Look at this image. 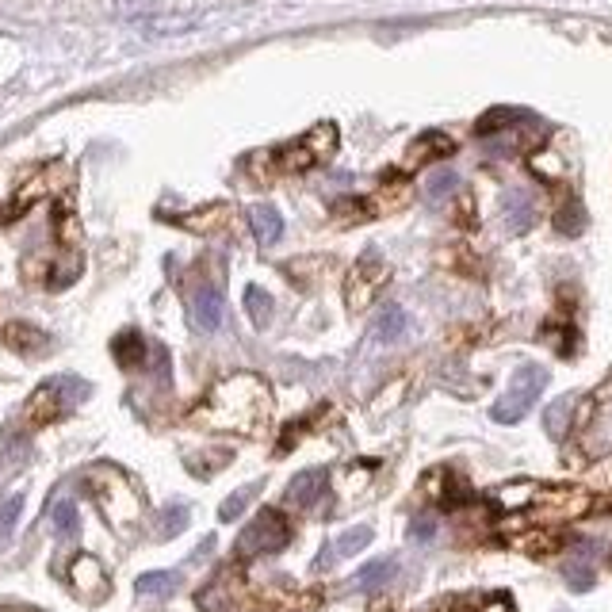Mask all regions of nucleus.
Returning <instances> with one entry per match:
<instances>
[{"label": "nucleus", "instance_id": "39448f33", "mask_svg": "<svg viewBox=\"0 0 612 612\" xmlns=\"http://www.w3.org/2000/svg\"><path fill=\"white\" fill-rule=\"evenodd\" d=\"M291 540V525L280 509H261L249 525L241 528L234 555L238 559H257V555H272V551H284Z\"/></svg>", "mask_w": 612, "mask_h": 612}, {"label": "nucleus", "instance_id": "f03ea898", "mask_svg": "<svg viewBox=\"0 0 612 612\" xmlns=\"http://www.w3.org/2000/svg\"><path fill=\"white\" fill-rule=\"evenodd\" d=\"M88 494L96 498L100 505V513L111 521V528H131L138 525V517H142V498H138V490L131 486V479L123 475V471H115V467H96V471H88Z\"/></svg>", "mask_w": 612, "mask_h": 612}, {"label": "nucleus", "instance_id": "2f4dec72", "mask_svg": "<svg viewBox=\"0 0 612 612\" xmlns=\"http://www.w3.org/2000/svg\"><path fill=\"white\" fill-rule=\"evenodd\" d=\"M54 528H58L62 536H77V528H81L77 505H73V502H58V505H54Z\"/></svg>", "mask_w": 612, "mask_h": 612}, {"label": "nucleus", "instance_id": "b1692460", "mask_svg": "<svg viewBox=\"0 0 612 612\" xmlns=\"http://www.w3.org/2000/svg\"><path fill=\"white\" fill-rule=\"evenodd\" d=\"M582 226H586L582 203H578V199H567V203L559 207V215H555V230L567 234V238H574V234H582Z\"/></svg>", "mask_w": 612, "mask_h": 612}, {"label": "nucleus", "instance_id": "58836bf2", "mask_svg": "<svg viewBox=\"0 0 612 612\" xmlns=\"http://www.w3.org/2000/svg\"><path fill=\"white\" fill-rule=\"evenodd\" d=\"M482 612H513V601H509L505 593H498V597H490V601L482 605Z\"/></svg>", "mask_w": 612, "mask_h": 612}, {"label": "nucleus", "instance_id": "ea45409f", "mask_svg": "<svg viewBox=\"0 0 612 612\" xmlns=\"http://www.w3.org/2000/svg\"><path fill=\"white\" fill-rule=\"evenodd\" d=\"M0 612H35V609H16V605H0Z\"/></svg>", "mask_w": 612, "mask_h": 612}, {"label": "nucleus", "instance_id": "c9c22d12", "mask_svg": "<svg viewBox=\"0 0 612 612\" xmlns=\"http://www.w3.org/2000/svg\"><path fill=\"white\" fill-rule=\"evenodd\" d=\"M517 119V111H509V108H498V111H490V115H482L479 119V134H494V131H502V127H509Z\"/></svg>", "mask_w": 612, "mask_h": 612}, {"label": "nucleus", "instance_id": "f257e3e1", "mask_svg": "<svg viewBox=\"0 0 612 612\" xmlns=\"http://www.w3.org/2000/svg\"><path fill=\"white\" fill-rule=\"evenodd\" d=\"M268 414H272L268 383L253 372H238L203 394V402L192 410V421L199 429H215V433L257 437L268 425Z\"/></svg>", "mask_w": 612, "mask_h": 612}, {"label": "nucleus", "instance_id": "ddd939ff", "mask_svg": "<svg viewBox=\"0 0 612 612\" xmlns=\"http://www.w3.org/2000/svg\"><path fill=\"white\" fill-rule=\"evenodd\" d=\"M4 345L12 352H20V356H35V352H43L50 345V337L39 326H31V322H8L4 326Z\"/></svg>", "mask_w": 612, "mask_h": 612}, {"label": "nucleus", "instance_id": "1a4fd4ad", "mask_svg": "<svg viewBox=\"0 0 612 612\" xmlns=\"http://www.w3.org/2000/svg\"><path fill=\"white\" fill-rule=\"evenodd\" d=\"M238 593H241L238 570L222 567L219 574H215V578L196 593V605H199V612H226L234 601H238Z\"/></svg>", "mask_w": 612, "mask_h": 612}, {"label": "nucleus", "instance_id": "c85d7f7f", "mask_svg": "<svg viewBox=\"0 0 612 612\" xmlns=\"http://www.w3.org/2000/svg\"><path fill=\"white\" fill-rule=\"evenodd\" d=\"M372 544V528L360 525L352 528V532H345L341 540H337V547H333V555H341V559H349V555H356V551H364V547Z\"/></svg>", "mask_w": 612, "mask_h": 612}, {"label": "nucleus", "instance_id": "a878e982", "mask_svg": "<svg viewBox=\"0 0 612 612\" xmlns=\"http://www.w3.org/2000/svg\"><path fill=\"white\" fill-rule=\"evenodd\" d=\"M245 310H249V318H253V326H268L272 322V299L264 295L261 287H245Z\"/></svg>", "mask_w": 612, "mask_h": 612}, {"label": "nucleus", "instance_id": "bb28decb", "mask_svg": "<svg viewBox=\"0 0 612 612\" xmlns=\"http://www.w3.org/2000/svg\"><path fill=\"white\" fill-rule=\"evenodd\" d=\"M226 222V207H207V211H196V215H184L180 226H188V230H196V234H211L215 226Z\"/></svg>", "mask_w": 612, "mask_h": 612}, {"label": "nucleus", "instance_id": "2eb2a0df", "mask_svg": "<svg viewBox=\"0 0 612 612\" xmlns=\"http://www.w3.org/2000/svg\"><path fill=\"white\" fill-rule=\"evenodd\" d=\"M249 222H253V234H257L261 245H276L280 234H284V219H280V211L268 207V203H257V207L249 211Z\"/></svg>", "mask_w": 612, "mask_h": 612}, {"label": "nucleus", "instance_id": "e433bc0d", "mask_svg": "<svg viewBox=\"0 0 612 612\" xmlns=\"http://www.w3.org/2000/svg\"><path fill=\"white\" fill-rule=\"evenodd\" d=\"M226 459H230V452H219V456H188V467L196 475H207V471H219Z\"/></svg>", "mask_w": 612, "mask_h": 612}, {"label": "nucleus", "instance_id": "4c0bfd02", "mask_svg": "<svg viewBox=\"0 0 612 612\" xmlns=\"http://www.w3.org/2000/svg\"><path fill=\"white\" fill-rule=\"evenodd\" d=\"M433 536H437V521H433V517H417V521H414V540L429 544Z\"/></svg>", "mask_w": 612, "mask_h": 612}, {"label": "nucleus", "instance_id": "f3484780", "mask_svg": "<svg viewBox=\"0 0 612 612\" xmlns=\"http://www.w3.org/2000/svg\"><path fill=\"white\" fill-rule=\"evenodd\" d=\"M111 352H115V360H119L123 368H138V364L146 360V341H142V333L127 329V333H119V337L111 341Z\"/></svg>", "mask_w": 612, "mask_h": 612}, {"label": "nucleus", "instance_id": "dca6fc26", "mask_svg": "<svg viewBox=\"0 0 612 612\" xmlns=\"http://www.w3.org/2000/svg\"><path fill=\"white\" fill-rule=\"evenodd\" d=\"M536 494H540V486L528 479H517V482H505L494 490V502L502 505V509H528V505L536 502Z\"/></svg>", "mask_w": 612, "mask_h": 612}, {"label": "nucleus", "instance_id": "72a5a7b5", "mask_svg": "<svg viewBox=\"0 0 612 612\" xmlns=\"http://www.w3.org/2000/svg\"><path fill=\"white\" fill-rule=\"evenodd\" d=\"M459 188V176L456 173H437V176H429V184H425V196L429 199H444V196H452Z\"/></svg>", "mask_w": 612, "mask_h": 612}, {"label": "nucleus", "instance_id": "c756f323", "mask_svg": "<svg viewBox=\"0 0 612 612\" xmlns=\"http://www.w3.org/2000/svg\"><path fill=\"white\" fill-rule=\"evenodd\" d=\"M257 490H261L257 482H253V486H241V490H234V494H230V498L222 502V509H219L222 521H234V517H241V513H245V505L253 502V494H257Z\"/></svg>", "mask_w": 612, "mask_h": 612}, {"label": "nucleus", "instance_id": "9d476101", "mask_svg": "<svg viewBox=\"0 0 612 612\" xmlns=\"http://www.w3.org/2000/svg\"><path fill=\"white\" fill-rule=\"evenodd\" d=\"M456 153V142L448 138L444 131H425L421 138L410 142V150H406V169H421V165H429V161H440V157H452Z\"/></svg>", "mask_w": 612, "mask_h": 612}, {"label": "nucleus", "instance_id": "6ab92c4d", "mask_svg": "<svg viewBox=\"0 0 612 612\" xmlns=\"http://www.w3.org/2000/svg\"><path fill=\"white\" fill-rule=\"evenodd\" d=\"M574 402L578 398H559V402H551L547 406V414H544V429H547V437H555V440H563L570 433V414H574Z\"/></svg>", "mask_w": 612, "mask_h": 612}, {"label": "nucleus", "instance_id": "f704fd0d", "mask_svg": "<svg viewBox=\"0 0 612 612\" xmlns=\"http://www.w3.org/2000/svg\"><path fill=\"white\" fill-rule=\"evenodd\" d=\"M521 547L532 551V555H547V551L559 547V536H555V532H528L525 540H521Z\"/></svg>", "mask_w": 612, "mask_h": 612}, {"label": "nucleus", "instance_id": "473e14b6", "mask_svg": "<svg viewBox=\"0 0 612 612\" xmlns=\"http://www.w3.org/2000/svg\"><path fill=\"white\" fill-rule=\"evenodd\" d=\"M563 574H567L570 590L582 593V590H590V586H593V567H590V563H586V559H570Z\"/></svg>", "mask_w": 612, "mask_h": 612}, {"label": "nucleus", "instance_id": "4468645a", "mask_svg": "<svg viewBox=\"0 0 612 612\" xmlns=\"http://www.w3.org/2000/svg\"><path fill=\"white\" fill-rule=\"evenodd\" d=\"M532 222H536V203H532L528 192L513 188L505 196V230L509 234H525V230H532Z\"/></svg>", "mask_w": 612, "mask_h": 612}, {"label": "nucleus", "instance_id": "6e6552de", "mask_svg": "<svg viewBox=\"0 0 612 612\" xmlns=\"http://www.w3.org/2000/svg\"><path fill=\"white\" fill-rule=\"evenodd\" d=\"M69 586L77 597H85V601H100L104 593H108V570L100 567V559L96 555H77L66 570Z\"/></svg>", "mask_w": 612, "mask_h": 612}, {"label": "nucleus", "instance_id": "9b49d317", "mask_svg": "<svg viewBox=\"0 0 612 612\" xmlns=\"http://www.w3.org/2000/svg\"><path fill=\"white\" fill-rule=\"evenodd\" d=\"M222 314H226V306H222L219 287H199L192 295V322L199 333H215L222 326Z\"/></svg>", "mask_w": 612, "mask_h": 612}, {"label": "nucleus", "instance_id": "20e7f679", "mask_svg": "<svg viewBox=\"0 0 612 612\" xmlns=\"http://www.w3.org/2000/svg\"><path fill=\"white\" fill-rule=\"evenodd\" d=\"M85 394H88V387L81 379H46L43 387L27 398L23 417H27V425H50V421L66 417Z\"/></svg>", "mask_w": 612, "mask_h": 612}, {"label": "nucleus", "instance_id": "393cba45", "mask_svg": "<svg viewBox=\"0 0 612 612\" xmlns=\"http://www.w3.org/2000/svg\"><path fill=\"white\" fill-rule=\"evenodd\" d=\"M391 574H394V559H375V563L356 570V586H360V590H379Z\"/></svg>", "mask_w": 612, "mask_h": 612}, {"label": "nucleus", "instance_id": "5701e85b", "mask_svg": "<svg viewBox=\"0 0 612 612\" xmlns=\"http://www.w3.org/2000/svg\"><path fill=\"white\" fill-rule=\"evenodd\" d=\"M81 276V257L77 253H66V257H58V261L50 264V276H46V287H69L73 280Z\"/></svg>", "mask_w": 612, "mask_h": 612}, {"label": "nucleus", "instance_id": "7ed1b4c3", "mask_svg": "<svg viewBox=\"0 0 612 612\" xmlns=\"http://www.w3.org/2000/svg\"><path fill=\"white\" fill-rule=\"evenodd\" d=\"M544 387H547L544 368H540V364H521V368L513 372V379H509V391L494 402L490 417H494L498 425H517V421L536 406V398L544 394Z\"/></svg>", "mask_w": 612, "mask_h": 612}, {"label": "nucleus", "instance_id": "aec40b11", "mask_svg": "<svg viewBox=\"0 0 612 612\" xmlns=\"http://www.w3.org/2000/svg\"><path fill=\"white\" fill-rule=\"evenodd\" d=\"M176 586H180V578H176L173 570H150V574H142V578H138V586H134V590L142 593V597H169Z\"/></svg>", "mask_w": 612, "mask_h": 612}, {"label": "nucleus", "instance_id": "f8f14e48", "mask_svg": "<svg viewBox=\"0 0 612 612\" xmlns=\"http://www.w3.org/2000/svg\"><path fill=\"white\" fill-rule=\"evenodd\" d=\"M322 490H326V471L322 467H310V471H303V475H295V479L287 482V505L310 509V505L322 498Z\"/></svg>", "mask_w": 612, "mask_h": 612}, {"label": "nucleus", "instance_id": "cd10ccee", "mask_svg": "<svg viewBox=\"0 0 612 612\" xmlns=\"http://www.w3.org/2000/svg\"><path fill=\"white\" fill-rule=\"evenodd\" d=\"M184 525H188V509H184V505H169V509L157 517V536H161V540H173L176 532H184Z\"/></svg>", "mask_w": 612, "mask_h": 612}, {"label": "nucleus", "instance_id": "0eeeda50", "mask_svg": "<svg viewBox=\"0 0 612 612\" xmlns=\"http://www.w3.org/2000/svg\"><path fill=\"white\" fill-rule=\"evenodd\" d=\"M532 505L540 509V517H547V521H570V517H582L593 502L590 494L578 490V486H540V494H536Z\"/></svg>", "mask_w": 612, "mask_h": 612}, {"label": "nucleus", "instance_id": "4be33fe9", "mask_svg": "<svg viewBox=\"0 0 612 612\" xmlns=\"http://www.w3.org/2000/svg\"><path fill=\"white\" fill-rule=\"evenodd\" d=\"M375 215V207L368 199H337L333 203V219L337 226H352V222H368Z\"/></svg>", "mask_w": 612, "mask_h": 612}, {"label": "nucleus", "instance_id": "423d86ee", "mask_svg": "<svg viewBox=\"0 0 612 612\" xmlns=\"http://www.w3.org/2000/svg\"><path fill=\"white\" fill-rule=\"evenodd\" d=\"M387 264L379 261L375 253H364L360 261H356V268L349 272V280H345V303H349V310H364V306L375 303V295L383 291V284H387Z\"/></svg>", "mask_w": 612, "mask_h": 612}, {"label": "nucleus", "instance_id": "7c9ffc66", "mask_svg": "<svg viewBox=\"0 0 612 612\" xmlns=\"http://www.w3.org/2000/svg\"><path fill=\"white\" fill-rule=\"evenodd\" d=\"M23 513V498L20 494H12L8 502L0 505V544H8L12 540V532H16V521H20Z\"/></svg>", "mask_w": 612, "mask_h": 612}, {"label": "nucleus", "instance_id": "a211bd4d", "mask_svg": "<svg viewBox=\"0 0 612 612\" xmlns=\"http://www.w3.org/2000/svg\"><path fill=\"white\" fill-rule=\"evenodd\" d=\"M406 326H410L406 310L391 303L383 314H379V322H375V337H379V341H387V345H394V341H402V337H406Z\"/></svg>", "mask_w": 612, "mask_h": 612}, {"label": "nucleus", "instance_id": "412c9836", "mask_svg": "<svg viewBox=\"0 0 612 612\" xmlns=\"http://www.w3.org/2000/svg\"><path fill=\"white\" fill-rule=\"evenodd\" d=\"M303 146L314 153L318 161H326V157L337 153V127H333V123H318V127L303 138Z\"/></svg>", "mask_w": 612, "mask_h": 612}]
</instances>
